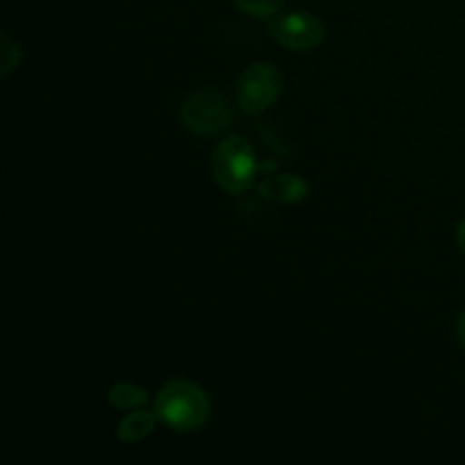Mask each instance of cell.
I'll return each mask as SVG.
<instances>
[{
    "mask_svg": "<svg viewBox=\"0 0 465 465\" xmlns=\"http://www.w3.org/2000/svg\"><path fill=\"white\" fill-rule=\"evenodd\" d=\"M154 411L159 422H163L168 430L191 434L207 425L212 416V400L207 391L195 381L175 380L159 389L154 398Z\"/></svg>",
    "mask_w": 465,
    "mask_h": 465,
    "instance_id": "1",
    "label": "cell"
},
{
    "mask_svg": "<svg viewBox=\"0 0 465 465\" xmlns=\"http://www.w3.org/2000/svg\"><path fill=\"white\" fill-rule=\"evenodd\" d=\"M212 173L216 184L232 195L245 193L254 184L259 173V162L254 148L243 136H230L221 141L213 150Z\"/></svg>",
    "mask_w": 465,
    "mask_h": 465,
    "instance_id": "2",
    "label": "cell"
},
{
    "mask_svg": "<svg viewBox=\"0 0 465 465\" xmlns=\"http://www.w3.org/2000/svg\"><path fill=\"white\" fill-rule=\"evenodd\" d=\"M282 89H284V75L275 64H252L241 73L236 82V103L250 116H262L277 103Z\"/></svg>",
    "mask_w": 465,
    "mask_h": 465,
    "instance_id": "3",
    "label": "cell"
},
{
    "mask_svg": "<svg viewBox=\"0 0 465 465\" xmlns=\"http://www.w3.org/2000/svg\"><path fill=\"white\" fill-rule=\"evenodd\" d=\"M182 125L198 136H216L234 121V109L225 94L216 89H204L189 95L180 109Z\"/></svg>",
    "mask_w": 465,
    "mask_h": 465,
    "instance_id": "4",
    "label": "cell"
},
{
    "mask_svg": "<svg viewBox=\"0 0 465 465\" xmlns=\"http://www.w3.org/2000/svg\"><path fill=\"white\" fill-rule=\"evenodd\" d=\"M268 32L272 39L293 53H309L316 50L325 41L327 30L318 16L309 12H289L272 16L268 23Z\"/></svg>",
    "mask_w": 465,
    "mask_h": 465,
    "instance_id": "5",
    "label": "cell"
},
{
    "mask_svg": "<svg viewBox=\"0 0 465 465\" xmlns=\"http://www.w3.org/2000/svg\"><path fill=\"white\" fill-rule=\"evenodd\" d=\"M257 193L268 203L277 204H295L302 203L309 195V182L295 173H280V175H268L259 182Z\"/></svg>",
    "mask_w": 465,
    "mask_h": 465,
    "instance_id": "6",
    "label": "cell"
},
{
    "mask_svg": "<svg viewBox=\"0 0 465 465\" xmlns=\"http://www.w3.org/2000/svg\"><path fill=\"white\" fill-rule=\"evenodd\" d=\"M157 422L159 416L157 411H148V409H136V411L127 413L116 427V436L121 443L132 445V443H139V440L148 439L154 430H157Z\"/></svg>",
    "mask_w": 465,
    "mask_h": 465,
    "instance_id": "7",
    "label": "cell"
},
{
    "mask_svg": "<svg viewBox=\"0 0 465 465\" xmlns=\"http://www.w3.org/2000/svg\"><path fill=\"white\" fill-rule=\"evenodd\" d=\"M150 400L148 389L139 384H132V381H121V384H114L107 393V402L114 409H121V411H132V409L145 407Z\"/></svg>",
    "mask_w": 465,
    "mask_h": 465,
    "instance_id": "8",
    "label": "cell"
},
{
    "mask_svg": "<svg viewBox=\"0 0 465 465\" xmlns=\"http://www.w3.org/2000/svg\"><path fill=\"white\" fill-rule=\"evenodd\" d=\"M289 0H234L236 7L254 18H272L282 12Z\"/></svg>",
    "mask_w": 465,
    "mask_h": 465,
    "instance_id": "9",
    "label": "cell"
},
{
    "mask_svg": "<svg viewBox=\"0 0 465 465\" xmlns=\"http://www.w3.org/2000/svg\"><path fill=\"white\" fill-rule=\"evenodd\" d=\"M0 45H3V48H0V75L7 77L9 73L16 71L18 64H21V50H18V45L14 44L7 35H3Z\"/></svg>",
    "mask_w": 465,
    "mask_h": 465,
    "instance_id": "10",
    "label": "cell"
},
{
    "mask_svg": "<svg viewBox=\"0 0 465 465\" xmlns=\"http://www.w3.org/2000/svg\"><path fill=\"white\" fill-rule=\"evenodd\" d=\"M457 336H459V341H461V345H463V350H465V312L461 313V316H459Z\"/></svg>",
    "mask_w": 465,
    "mask_h": 465,
    "instance_id": "11",
    "label": "cell"
},
{
    "mask_svg": "<svg viewBox=\"0 0 465 465\" xmlns=\"http://www.w3.org/2000/svg\"><path fill=\"white\" fill-rule=\"evenodd\" d=\"M457 243H459V248H461V252L465 254V221L459 223V227H457Z\"/></svg>",
    "mask_w": 465,
    "mask_h": 465,
    "instance_id": "12",
    "label": "cell"
}]
</instances>
